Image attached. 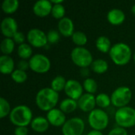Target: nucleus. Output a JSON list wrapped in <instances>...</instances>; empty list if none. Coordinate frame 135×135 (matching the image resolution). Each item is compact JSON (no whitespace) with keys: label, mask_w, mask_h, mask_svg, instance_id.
<instances>
[{"label":"nucleus","mask_w":135,"mask_h":135,"mask_svg":"<svg viewBox=\"0 0 135 135\" xmlns=\"http://www.w3.org/2000/svg\"><path fill=\"white\" fill-rule=\"evenodd\" d=\"M59 93L51 88L41 89L36 96L35 101L36 106L44 112H49L57 105L59 102Z\"/></svg>","instance_id":"nucleus-1"},{"label":"nucleus","mask_w":135,"mask_h":135,"mask_svg":"<svg viewBox=\"0 0 135 135\" xmlns=\"http://www.w3.org/2000/svg\"><path fill=\"white\" fill-rule=\"evenodd\" d=\"M109 56L115 65L122 66L130 62L132 57V51L128 44L117 43L112 47Z\"/></svg>","instance_id":"nucleus-2"},{"label":"nucleus","mask_w":135,"mask_h":135,"mask_svg":"<svg viewBox=\"0 0 135 135\" xmlns=\"http://www.w3.org/2000/svg\"><path fill=\"white\" fill-rule=\"evenodd\" d=\"M9 121L16 127H28L32 121V112L26 105H17L14 107L9 115Z\"/></svg>","instance_id":"nucleus-3"},{"label":"nucleus","mask_w":135,"mask_h":135,"mask_svg":"<svg viewBox=\"0 0 135 135\" xmlns=\"http://www.w3.org/2000/svg\"><path fill=\"white\" fill-rule=\"evenodd\" d=\"M116 124L124 129L131 128L135 126V109L127 106L118 108L115 114Z\"/></svg>","instance_id":"nucleus-4"},{"label":"nucleus","mask_w":135,"mask_h":135,"mask_svg":"<svg viewBox=\"0 0 135 135\" xmlns=\"http://www.w3.org/2000/svg\"><path fill=\"white\" fill-rule=\"evenodd\" d=\"M88 122L93 130L101 131L108 127L109 123V117L107 112L101 108H95L93 111L89 112Z\"/></svg>","instance_id":"nucleus-5"},{"label":"nucleus","mask_w":135,"mask_h":135,"mask_svg":"<svg viewBox=\"0 0 135 135\" xmlns=\"http://www.w3.org/2000/svg\"><path fill=\"white\" fill-rule=\"evenodd\" d=\"M70 57L72 62L81 69L87 68L93 62L91 52L84 47H74L70 53Z\"/></svg>","instance_id":"nucleus-6"},{"label":"nucleus","mask_w":135,"mask_h":135,"mask_svg":"<svg viewBox=\"0 0 135 135\" xmlns=\"http://www.w3.org/2000/svg\"><path fill=\"white\" fill-rule=\"evenodd\" d=\"M132 99V91L127 86H120L112 93V104L118 108L127 107Z\"/></svg>","instance_id":"nucleus-7"},{"label":"nucleus","mask_w":135,"mask_h":135,"mask_svg":"<svg viewBox=\"0 0 135 135\" xmlns=\"http://www.w3.org/2000/svg\"><path fill=\"white\" fill-rule=\"evenodd\" d=\"M30 70L36 74H45L51 69L50 59L43 54H36L29 59Z\"/></svg>","instance_id":"nucleus-8"},{"label":"nucleus","mask_w":135,"mask_h":135,"mask_svg":"<svg viewBox=\"0 0 135 135\" xmlns=\"http://www.w3.org/2000/svg\"><path fill=\"white\" fill-rule=\"evenodd\" d=\"M85 122L79 117L71 118L62 127V135H82L85 131Z\"/></svg>","instance_id":"nucleus-9"},{"label":"nucleus","mask_w":135,"mask_h":135,"mask_svg":"<svg viewBox=\"0 0 135 135\" xmlns=\"http://www.w3.org/2000/svg\"><path fill=\"white\" fill-rule=\"evenodd\" d=\"M27 40L28 44L37 48L44 47L48 43L47 34L39 28H32L27 33Z\"/></svg>","instance_id":"nucleus-10"},{"label":"nucleus","mask_w":135,"mask_h":135,"mask_svg":"<svg viewBox=\"0 0 135 135\" xmlns=\"http://www.w3.org/2000/svg\"><path fill=\"white\" fill-rule=\"evenodd\" d=\"M64 91L68 98L78 101L83 95V85L77 80L70 79L66 81Z\"/></svg>","instance_id":"nucleus-11"},{"label":"nucleus","mask_w":135,"mask_h":135,"mask_svg":"<svg viewBox=\"0 0 135 135\" xmlns=\"http://www.w3.org/2000/svg\"><path fill=\"white\" fill-rule=\"evenodd\" d=\"M17 29V22L13 17H5L1 22V32L6 38L12 39L13 36L18 32Z\"/></svg>","instance_id":"nucleus-12"},{"label":"nucleus","mask_w":135,"mask_h":135,"mask_svg":"<svg viewBox=\"0 0 135 135\" xmlns=\"http://www.w3.org/2000/svg\"><path fill=\"white\" fill-rule=\"evenodd\" d=\"M97 105L96 97L93 94L85 93L78 100V106L84 112H91L95 109Z\"/></svg>","instance_id":"nucleus-13"},{"label":"nucleus","mask_w":135,"mask_h":135,"mask_svg":"<svg viewBox=\"0 0 135 135\" xmlns=\"http://www.w3.org/2000/svg\"><path fill=\"white\" fill-rule=\"evenodd\" d=\"M47 119L51 126L56 127H62L66 122L65 113L59 108H54L49 111L47 114Z\"/></svg>","instance_id":"nucleus-14"},{"label":"nucleus","mask_w":135,"mask_h":135,"mask_svg":"<svg viewBox=\"0 0 135 135\" xmlns=\"http://www.w3.org/2000/svg\"><path fill=\"white\" fill-rule=\"evenodd\" d=\"M53 5L51 1L48 0H40L35 2L32 7L33 13L35 15L40 17H44L51 13Z\"/></svg>","instance_id":"nucleus-15"},{"label":"nucleus","mask_w":135,"mask_h":135,"mask_svg":"<svg viewBox=\"0 0 135 135\" xmlns=\"http://www.w3.org/2000/svg\"><path fill=\"white\" fill-rule=\"evenodd\" d=\"M58 31L65 37L72 36L74 32V25L73 21L66 17L59 20L58 23Z\"/></svg>","instance_id":"nucleus-16"},{"label":"nucleus","mask_w":135,"mask_h":135,"mask_svg":"<svg viewBox=\"0 0 135 135\" xmlns=\"http://www.w3.org/2000/svg\"><path fill=\"white\" fill-rule=\"evenodd\" d=\"M108 22L112 25H120L126 19L124 12L119 9H112L107 14Z\"/></svg>","instance_id":"nucleus-17"},{"label":"nucleus","mask_w":135,"mask_h":135,"mask_svg":"<svg viewBox=\"0 0 135 135\" xmlns=\"http://www.w3.org/2000/svg\"><path fill=\"white\" fill-rule=\"evenodd\" d=\"M14 61L9 55L0 57V72L2 74H10L14 71Z\"/></svg>","instance_id":"nucleus-18"},{"label":"nucleus","mask_w":135,"mask_h":135,"mask_svg":"<svg viewBox=\"0 0 135 135\" xmlns=\"http://www.w3.org/2000/svg\"><path fill=\"white\" fill-rule=\"evenodd\" d=\"M32 129L37 133H44L47 131L49 127V122L47 121V118L43 116H37L34 118L31 123Z\"/></svg>","instance_id":"nucleus-19"},{"label":"nucleus","mask_w":135,"mask_h":135,"mask_svg":"<svg viewBox=\"0 0 135 135\" xmlns=\"http://www.w3.org/2000/svg\"><path fill=\"white\" fill-rule=\"evenodd\" d=\"M78 106V101L70 98H66L59 104V109L65 114H70L74 112Z\"/></svg>","instance_id":"nucleus-20"},{"label":"nucleus","mask_w":135,"mask_h":135,"mask_svg":"<svg viewBox=\"0 0 135 135\" xmlns=\"http://www.w3.org/2000/svg\"><path fill=\"white\" fill-rule=\"evenodd\" d=\"M96 47L99 51L106 54L109 53L112 46L108 37L105 36H100L96 40Z\"/></svg>","instance_id":"nucleus-21"},{"label":"nucleus","mask_w":135,"mask_h":135,"mask_svg":"<svg viewBox=\"0 0 135 135\" xmlns=\"http://www.w3.org/2000/svg\"><path fill=\"white\" fill-rule=\"evenodd\" d=\"M91 69L93 72L98 74H104L108 70V63L106 60L98 59L93 62L91 65Z\"/></svg>","instance_id":"nucleus-22"},{"label":"nucleus","mask_w":135,"mask_h":135,"mask_svg":"<svg viewBox=\"0 0 135 135\" xmlns=\"http://www.w3.org/2000/svg\"><path fill=\"white\" fill-rule=\"evenodd\" d=\"M19 7L17 0H4L2 4V9L6 14H13Z\"/></svg>","instance_id":"nucleus-23"},{"label":"nucleus","mask_w":135,"mask_h":135,"mask_svg":"<svg viewBox=\"0 0 135 135\" xmlns=\"http://www.w3.org/2000/svg\"><path fill=\"white\" fill-rule=\"evenodd\" d=\"M17 55L23 60L30 59L32 57V49L31 45L25 43L19 45L17 47Z\"/></svg>","instance_id":"nucleus-24"},{"label":"nucleus","mask_w":135,"mask_h":135,"mask_svg":"<svg viewBox=\"0 0 135 135\" xmlns=\"http://www.w3.org/2000/svg\"><path fill=\"white\" fill-rule=\"evenodd\" d=\"M14 47H15V43L13 40L11 38H5L0 44L1 51L5 55H10L13 51Z\"/></svg>","instance_id":"nucleus-25"},{"label":"nucleus","mask_w":135,"mask_h":135,"mask_svg":"<svg viewBox=\"0 0 135 135\" xmlns=\"http://www.w3.org/2000/svg\"><path fill=\"white\" fill-rule=\"evenodd\" d=\"M66 80L61 75L56 76L51 82V88L55 92L59 93L65 89L66 85Z\"/></svg>","instance_id":"nucleus-26"},{"label":"nucleus","mask_w":135,"mask_h":135,"mask_svg":"<svg viewBox=\"0 0 135 135\" xmlns=\"http://www.w3.org/2000/svg\"><path fill=\"white\" fill-rule=\"evenodd\" d=\"M71 38H72V41L74 42V44L77 45V47H84L88 42L87 36L81 31L74 32Z\"/></svg>","instance_id":"nucleus-27"},{"label":"nucleus","mask_w":135,"mask_h":135,"mask_svg":"<svg viewBox=\"0 0 135 135\" xmlns=\"http://www.w3.org/2000/svg\"><path fill=\"white\" fill-rule=\"evenodd\" d=\"M96 102H97V105L102 108H106L110 106V104H112V100H111V97H109L108 94L106 93H99L97 97H96Z\"/></svg>","instance_id":"nucleus-28"},{"label":"nucleus","mask_w":135,"mask_h":135,"mask_svg":"<svg viewBox=\"0 0 135 135\" xmlns=\"http://www.w3.org/2000/svg\"><path fill=\"white\" fill-rule=\"evenodd\" d=\"M97 83L93 78H88L83 81V89L87 93L94 94L97 91Z\"/></svg>","instance_id":"nucleus-29"},{"label":"nucleus","mask_w":135,"mask_h":135,"mask_svg":"<svg viewBox=\"0 0 135 135\" xmlns=\"http://www.w3.org/2000/svg\"><path fill=\"white\" fill-rule=\"evenodd\" d=\"M11 78L14 82L17 84H22L27 80L28 75L25 71L17 69L11 74Z\"/></svg>","instance_id":"nucleus-30"},{"label":"nucleus","mask_w":135,"mask_h":135,"mask_svg":"<svg viewBox=\"0 0 135 135\" xmlns=\"http://www.w3.org/2000/svg\"><path fill=\"white\" fill-rule=\"evenodd\" d=\"M11 108L9 102L6 99L1 97L0 98V118L3 119L7 115H9L11 112Z\"/></svg>","instance_id":"nucleus-31"},{"label":"nucleus","mask_w":135,"mask_h":135,"mask_svg":"<svg viewBox=\"0 0 135 135\" xmlns=\"http://www.w3.org/2000/svg\"><path fill=\"white\" fill-rule=\"evenodd\" d=\"M65 13L66 9L62 4H59V5H53L52 9H51V15L54 18L61 20L63 17H65Z\"/></svg>","instance_id":"nucleus-32"},{"label":"nucleus","mask_w":135,"mask_h":135,"mask_svg":"<svg viewBox=\"0 0 135 135\" xmlns=\"http://www.w3.org/2000/svg\"><path fill=\"white\" fill-rule=\"evenodd\" d=\"M47 37L48 43L54 44H56L59 42V40L60 39V33L57 30L51 29V30L48 31V32L47 34Z\"/></svg>","instance_id":"nucleus-33"},{"label":"nucleus","mask_w":135,"mask_h":135,"mask_svg":"<svg viewBox=\"0 0 135 135\" xmlns=\"http://www.w3.org/2000/svg\"><path fill=\"white\" fill-rule=\"evenodd\" d=\"M14 41L15 44H17L19 45L22 44H25V36L24 35L23 32H17L14 36L12 38Z\"/></svg>","instance_id":"nucleus-34"},{"label":"nucleus","mask_w":135,"mask_h":135,"mask_svg":"<svg viewBox=\"0 0 135 135\" xmlns=\"http://www.w3.org/2000/svg\"><path fill=\"white\" fill-rule=\"evenodd\" d=\"M108 135H128V133L126 129L117 127L111 130Z\"/></svg>","instance_id":"nucleus-35"},{"label":"nucleus","mask_w":135,"mask_h":135,"mask_svg":"<svg viewBox=\"0 0 135 135\" xmlns=\"http://www.w3.org/2000/svg\"><path fill=\"white\" fill-rule=\"evenodd\" d=\"M17 69L21 70H23V71H25L28 70V69H30V66H29V62H27L26 60H23L21 59V61H19L17 62Z\"/></svg>","instance_id":"nucleus-36"},{"label":"nucleus","mask_w":135,"mask_h":135,"mask_svg":"<svg viewBox=\"0 0 135 135\" xmlns=\"http://www.w3.org/2000/svg\"><path fill=\"white\" fill-rule=\"evenodd\" d=\"M28 130L26 127H17L14 130V135H28Z\"/></svg>","instance_id":"nucleus-37"},{"label":"nucleus","mask_w":135,"mask_h":135,"mask_svg":"<svg viewBox=\"0 0 135 135\" xmlns=\"http://www.w3.org/2000/svg\"><path fill=\"white\" fill-rule=\"evenodd\" d=\"M87 135H104V134L101 131H94L92 130L91 131H89Z\"/></svg>","instance_id":"nucleus-38"},{"label":"nucleus","mask_w":135,"mask_h":135,"mask_svg":"<svg viewBox=\"0 0 135 135\" xmlns=\"http://www.w3.org/2000/svg\"><path fill=\"white\" fill-rule=\"evenodd\" d=\"M51 2L52 5H59V4H62L63 0H51Z\"/></svg>","instance_id":"nucleus-39"},{"label":"nucleus","mask_w":135,"mask_h":135,"mask_svg":"<svg viewBox=\"0 0 135 135\" xmlns=\"http://www.w3.org/2000/svg\"><path fill=\"white\" fill-rule=\"evenodd\" d=\"M131 12H132V13L135 15V4L132 6V8H131Z\"/></svg>","instance_id":"nucleus-40"},{"label":"nucleus","mask_w":135,"mask_h":135,"mask_svg":"<svg viewBox=\"0 0 135 135\" xmlns=\"http://www.w3.org/2000/svg\"><path fill=\"white\" fill-rule=\"evenodd\" d=\"M133 59H134V62H135V52H134V56H133Z\"/></svg>","instance_id":"nucleus-41"},{"label":"nucleus","mask_w":135,"mask_h":135,"mask_svg":"<svg viewBox=\"0 0 135 135\" xmlns=\"http://www.w3.org/2000/svg\"><path fill=\"white\" fill-rule=\"evenodd\" d=\"M134 135H135V134H134Z\"/></svg>","instance_id":"nucleus-42"}]
</instances>
